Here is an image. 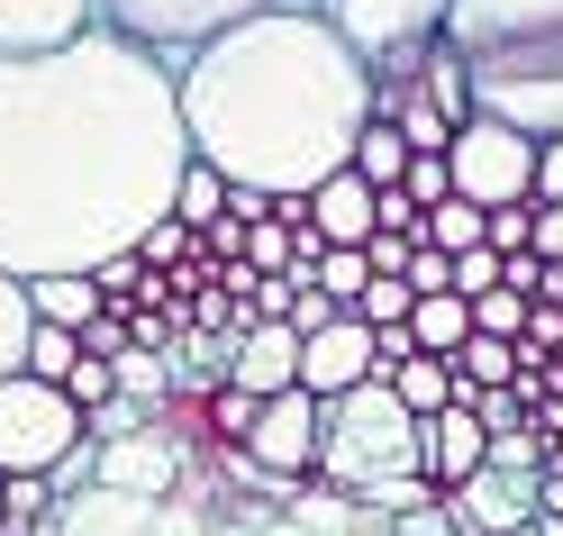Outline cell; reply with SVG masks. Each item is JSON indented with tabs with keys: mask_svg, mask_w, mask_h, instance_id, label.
<instances>
[{
	"mask_svg": "<svg viewBox=\"0 0 563 536\" xmlns=\"http://www.w3.org/2000/svg\"><path fill=\"white\" fill-rule=\"evenodd\" d=\"M373 237H409L418 245V200L409 192H373Z\"/></svg>",
	"mask_w": 563,
	"mask_h": 536,
	"instance_id": "obj_32",
	"label": "cell"
},
{
	"mask_svg": "<svg viewBox=\"0 0 563 536\" xmlns=\"http://www.w3.org/2000/svg\"><path fill=\"white\" fill-rule=\"evenodd\" d=\"M173 473H183V455H173L164 427H136V437L100 446V482L128 491V500H164V491H173Z\"/></svg>",
	"mask_w": 563,
	"mask_h": 536,
	"instance_id": "obj_13",
	"label": "cell"
},
{
	"mask_svg": "<svg viewBox=\"0 0 563 536\" xmlns=\"http://www.w3.org/2000/svg\"><path fill=\"white\" fill-rule=\"evenodd\" d=\"M27 309H37V328L82 337V318H100V292H91V273H37L27 282Z\"/></svg>",
	"mask_w": 563,
	"mask_h": 536,
	"instance_id": "obj_16",
	"label": "cell"
},
{
	"mask_svg": "<svg viewBox=\"0 0 563 536\" xmlns=\"http://www.w3.org/2000/svg\"><path fill=\"white\" fill-rule=\"evenodd\" d=\"M119 346H128V318H119V309H100V318H82V354H100V364H110Z\"/></svg>",
	"mask_w": 563,
	"mask_h": 536,
	"instance_id": "obj_36",
	"label": "cell"
},
{
	"mask_svg": "<svg viewBox=\"0 0 563 536\" xmlns=\"http://www.w3.org/2000/svg\"><path fill=\"white\" fill-rule=\"evenodd\" d=\"M309 10L355 46V64L373 83H409L418 55L445 37V0H309Z\"/></svg>",
	"mask_w": 563,
	"mask_h": 536,
	"instance_id": "obj_5",
	"label": "cell"
},
{
	"mask_svg": "<svg viewBox=\"0 0 563 536\" xmlns=\"http://www.w3.org/2000/svg\"><path fill=\"white\" fill-rule=\"evenodd\" d=\"M191 164L173 64L82 28L37 55H0V273H91L128 255Z\"/></svg>",
	"mask_w": 563,
	"mask_h": 536,
	"instance_id": "obj_1",
	"label": "cell"
},
{
	"mask_svg": "<svg viewBox=\"0 0 563 536\" xmlns=\"http://www.w3.org/2000/svg\"><path fill=\"white\" fill-rule=\"evenodd\" d=\"M64 446H82V409L55 382L10 373L0 382V473H46Z\"/></svg>",
	"mask_w": 563,
	"mask_h": 536,
	"instance_id": "obj_8",
	"label": "cell"
},
{
	"mask_svg": "<svg viewBox=\"0 0 563 536\" xmlns=\"http://www.w3.org/2000/svg\"><path fill=\"white\" fill-rule=\"evenodd\" d=\"M373 282V264H364V245H328L319 264H309V292H319L328 309H355V292Z\"/></svg>",
	"mask_w": 563,
	"mask_h": 536,
	"instance_id": "obj_22",
	"label": "cell"
},
{
	"mask_svg": "<svg viewBox=\"0 0 563 536\" xmlns=\"http://www.w3.org/2000/svg\"><path fill=\"white\" fill-rule=\"evenodd\" d=\"M400 192H409L418 209H437V200H445V155H409V173H400Z\"/></svg>",
	"mask_w": 563,
	"mask_h": 536,
	"instance_id": "obj_33",
	"label": "cell"
},
{
	"mask_svg": "<svg viewBox=\"0 0 563 536\" xmlns=\"http://www.w3.org/2000/svg\"><path fill=\"white\" fill-rule=\"evenodd\" d=\"M27 337H37V309H27V282L0 273V382L27 364Z\"/></svg>",
	"mask_w": 563,
	"mask_h": 536,
	"instance_id": "obj_23",
	"label": "cell"
},
{
	"mask_svg": "<svg viewBox=\"0 0 563 536\" xmlns=\"http://www.w3.org/2000/svg\"><path fill=\"white\" fill-rule=\"evenodd\" d=\"M74 354H82V337H74V328H37V337H27V364H19V373L64 382V373H74Z\"/></svg>",
	"mask_w": 563,
	"mask_h": 536,
	"instance_id": "obj_25",
	"label": "cell"
},
{
	"mask_svg": "<svg viewBox=\"0 0 563 536\" xmlns=\"http://www.w3.org/2000/svg\"><path fill=\"white\" fill-rule=\"evenodd\" d=\"M236 446L255 455L264 473L309 482V473H319V401H309V391H273V401H255V418H245Z\"/></svg>",
	"mask_w": 563,
	"mask_h": 536,
	"instance_id": "obj_9",
	"label": "cell"
},
{
	"mask_svg": "<svg viewBox=\"0 0 563 536\" xmlns=\"http://www.w3.org/2000/svg\"><path fill=\"white\" fill-rule=\"evenodd\" d=\"M527 200H563V136H537V164H527Z\"/></svg>",
	"mask_w": 563,
	"mask_h": 536,
	"instance_id": "obj_31",
	"label": "cell"
},
{
	"mask_svg": "<svg viewBox=\"0 0 563 536\" xmlns=\"http://www.w3.org/2000/svg\"><path fill=\"white\" fill-rule=\"evenodd\" d=\"M146 536H209V518L183 510V500H155V510H146Z\"/></svg>",
	"mask_w": 563,
	"mask_h": 536,
	"instance_id": "obj_35",
	"label": "cell"
},
{
	"mask_svg": "<svg viewBox=\"0 0 563 536\" xmlns=\"http://www.w3.org/2000/svg\"><path fill=\"white\" fill-rule=\"evenodd\" d=\"M282 518H291L300 536H345V527H364L355 491H336V482H291V500H282Z\"/></svg>",
	"mask_w": 563,
	"mask_h": 536,
	"instance_id": "obj_17",
	"label": "cell"
},
{
	"mask_svg": "<svg viewBox=\"0 0 563 536\" xmlns=\"http://www.w3.org/2000/svg\"><path fill=\"white\" fill-rule=\"evenodd\" d=\"M200 418H209V437H219V446H236V437H245V418H255V391L219 382V391H209V401H200Z\"/></svg>",
	"mask_w": 563,
	"mask_h": 536,
	"instance_id": "obj_26",
	"label": "cell"
},
{
	"mask_svg": "<svg viewBox=\"0 0 563 536\" xmlns=\"http://www.w3.org/2000/svg\"><path fill=\"white\" fill-rule=\"evenodd\" d=\"M91 482H100V446H91V437L64 446V455L46 463V491H55V500H74V491H91Z\"/></svg>",
	"mask_w": 563,
	"mask_h": 536,
	"instance_id": "obj_28",
	"label": "cell"
},
{
	"mask_svg": "<svg viewBox=\"0 0 563 536\" xmlns=\"http://www.w3.org/2000/svg\"><path fill=\"white\" fill-rule=\"evenodd\" d=\"M373 473H418V418L391 401V382H355L319 401V473L336 491H364Z\"/></svg>",
	"mask_w": 563,
	"mask_h": 536,
	"instance_id": "obj_4",
	"label": "cell"
},
{
	"mask_svg": "<svg viewBox=\"0 0 563 536\" xmlns=\"http://www.w3.org/2000/svg\"><path fill=\"white\" fill-rule=\"evenodd\" d=\"M300 219L319 228V245H364L373 237V192L355 183V173H328V183L300 192Z\"/></svg>",
	"mask_w": 563,
	"mask_h": 536,
	"instance_id": "obj_15",
	"label": "cell"
},
{
	"mask_svg": "<svg viewBox=\"0 0 563 536\" xmlns=\"http://www.w3.org/2000/svg\"><path fill=\"white\" fill-rule=\"evenodd\" d=\"M482 418L454 401V409H437V418H418V482L428 491H454V482H473L482 473Z\"/></svg>",
	"mask_w": 563,
	"mask_h": 536,
	"instance_id": "obj_12",
	"label": "cell"
},
{
	"mask_svg": "<svg viewBox=\"0 0 563 536\" xmlns=\"http://www.w3.org/2000/svg\"><path fill=\"white\" fill-rule=\"evenodd\" d=\"M364 264L373 273H400L409 264V237H364Z\"/></svg>",
	"mask_w": 563,
	"mask_h": 536,
	"instance_id": "obj_37",
	"label": "cell"
},
{
	"mask_svg": "<svg viewBox=\"0 0 563 536\" xmlns=\"http://www.w3.org/2000/svg\"><path fill=\"white\" fill-rule=\"evenodd\" d=\"M264 10H309V0H100V28H119L128 46H146L164 64H183L191 46L228 37L236 19H264Z\"/></svg>",
	"mask_w": 563,
	"mask_h": 536,
	"instance_id": "obj_6",
	"label": "cell"
},
{
	"mask_svg": "<svg viewBox=\"0 0 563 536\" xmlns=\"http://www.w3.org/2000/svg\"><path fill=\"white\" fill-rule=\"evenodd\" d=\"M100 19V0H0V55H37L64 46Z\"/></svg>",
	"mask_w": 563,
	"mask_h": 536,
	"instance_id": "obj_14",
	"label": "cell"
},
{
	"mask_svg": "<svg viewBox=\"0 0 563 536\" xmlns=\"http://www.w3.org/2000/svg\"><path fill=\"white\" fill-rule=\"evenodd\" d=\"M490 382H518V346L509 337H464L454 346V391H490Z\"/></svg>",
	"mask_w": 563,
	"mask_h": 536,
	"instance_id": "obj_20",
	"label": "cell"
},
{
	"mask_svg": "<svg viewBox=\"0 0 563 536\" xmlns=\"http://www.w3.org/2000/svg\"><path fill=\"white\" fill-rule=\"evenodd\" d=\"M345 536H391V527H382V518H364V527H345Z\"/></svg>",
	"mask_w": 563,
	"mask_h": 536,
	"instance_id": "obj_40",
	"label": "cell"
},
{
	"mask_svg": "<svg viewBox=\"0 0 563 536\" xmlns=\"http://www.w3.org/2000/svg\"><path fill=\"white\" fill-rule=\"evenodd\" d=\"M255 536H300V527H291V518H264V527H255Z\"/></svg>",
	"mask_w": 563,
	"mask_h": 536,
	"instance_id": "obj_38",
	"label": "cell"
},
{
	"mask_svg": "<svg viewBox=\"0 0 563 536\" xmlns=\"http://www.w3.org/2000/svg\"><path fill=\"white\" fill-rule=\"evenodd\" d=\"M428 500H437V491L418 482V473H373V482L355 491V510H364V518H382V527H391V518H409V510H428Z\"/></svg>",
	"mask_w": 563,
	"mask_h": 536,
	"instance_id": "obj_24",
	"label": "cell"
},
{
	"mask_svg": "<svg viewBox=\"0 0 563 536\" xmlns=\"http://www.w3.org/2000/svg\"><path fill=\"white\" fill-rule=\"evenodd\" d=\"M355 382H373V328L336 309L328 328L300 337V391L309 401H336V391H355Z\"/></svg>",
	"mask_w": 563,
	"mask_h": 536,
	"instance_id": "obj_10",
	"label": "cell"
},
{
	"mask_svg": "<svg viewBox=\"0 0 563 536\" xmlns=\"http://www.w3.org/2000/svg\"><path fill=\"white\" fill-rule=\"evenodd\" d=\"M418 245H437V255H464V245H482V209L445 192L437 209H418Z\"/></svg>",
	"mask_w": 563,
	"mask_h": 536,
	"instance_id": "obj_21",
	"label": "cell"
},
{
	"mask_svg": "<svg viewBox=\"0 0 563 536\" xmlns=\"http://www.w3.org/2000/svg\"><path fill=\"white\" fill-rule=\"evenodd\" d=\"M445 46L464 55L473 119L563 136V0H445Z\"/></svg>",
	"mask_w": 563,
	"mask_h": 536,
	"instance_id": "obj_3",
	"label": "cell"
},
{
	"mask_svg": "<svg viewBox=\"0 0 563 536\" xmlns=\"http://www.w3.org/2000/svg\"><path fill=\"white\" fill-rule=\"evenodd\" d=\"M527 255L563 264V200H527Z\"/></svg>",
	"mask_w": 563,
	"mask_h": 536,
	"instance_id": "obj_29",
	"label": "cell"
},
{
	"mask_svg": "<svg viewBox=\"0 0 563 536\" xmlns=\"http://www.w3.org/2000/svg\"><path fill=\"white\" fill-rule=\"evenodd\" d=\"M391 401H400L409 418H437V409H454V401H473V391H454V364H437V354H409V364L391 373Z\"/></svg>",
	"mask_w": 563,
	"mask_h": 536,
	"instance_id": "obj_18",
	"label": "cell"
},
{
	"mask_svg": "<svg viewBox=\"0 0 563 536\" xmlns=\"http://www.w3.org/2000/svg\"><path fill=\"white\" fill-rule=\"evenodd\" d=\"M527 164H537V136H518L500 119H464L445 136V192L473 209H509L527 200Z\"/></svg>",
	"mask_w": 563,
	"mask_h": 536,
	"instance_id": "obj_7",
	"label": "cell"
},
{
	"mask_svg": "<svg viewBox=\"0 0 563 536\" xmlns=\"http://www.w3.org/2000/svg\"><path fill=\"white\" fill-rule=\"evenodd\" d=\"M473 337V309L454 300V292H437V300H409V346L418 354H437V364H454V346Z\"/></svg>",
	"mask_w": 563,
	"mask_h": 536,
	"instance_id": "obj_19",
	"label": "cell"
},
{
	"mask_svg": "<svg viewBox=\"0 0 563 536\" xmlns=\"http://www.w3.org/2000/svg\"><path fill=\"white\" fill-rule=\"evenodd\" d=\"M409 354H418V346H409V318H400V328H373V382H391Z\"/></svg>",
	"mask_w": 563,
	"mask_h": 536,
	"instance_id": "obj_34",
	"label": "cell"
},
{
	"mask_svg": "<svg viewBox=\"0 0 563 536\" xmlns=\"http://www.w3.org/2000/svg\"><path fill=\"white\" fill-rule=\"evenodd\" d=\"M445 282H454V300L500 292V255H490V245H464V255H445Z\"/></svg>",
	"mask_w": 563,
	"mask_h": 536,
	"instance_id": "obj_27",
	"label": "cell"
},
{
	"mask_svg": "<svg viewBox=\"0 0 563 536\" xmlns=\"http://www.w3.org/2000/svg\"><path fill=\"white\" fill-rule=\"evenodd\" d=\"M173 110L191 164L264 200H300L345 173L355 128L373 119V74L319 10H264L173 64Z\"/></svg>",
	"mask_w": 563,
	"mask_h": 536,
	"instance_id": "obj_2",
	"label": "cell"
},
{
	"mask_svg": "<svg viewBox=\"0 0 563 536\" xmlns=\"http://www.w3.org/2000/svg\"><path fill=\"white\" fill-rule=\"evenodd\" d=\"M55 391H64L74 409H100V401H110V364H100V354H74V373H64Z\"/></svg>",
	"mask_w": 563,
	"mask_h": 536,
	"instance_id": "obj_30",
	"label": "cell"
},
{
	"mask_svg": "<svg viewBox=\"0 0 563 536\" xmlns=\"http://www.w3.org/2000/svg\"><path fill=\"white\" fill-rule=\"evenodd\" d=\"M209 536H255V527H228V518H209Z\"/></svg>",
	"mask_w": 563,
	"mask_h": 536,
	"instance_id": "obj_39",
	"label": "cell"
},
{
	"mask_svg": "<svg viewBox=\"0 0 563 536\" xmlns=\"http://www.w3.org/2000/svg\"><path fill=\"white\" fill-rule=\"evenodd\" d=\"M236 318V309H228ZM228 382L255 391V401H273V391H300V328H282V318H264V328H236L228 337Z\"/></svg>",
	"mask_w": 563,
	"mask_h": 536,
	"instance_id": "obj_11",
	"label": "cell"
}]
</instances>
